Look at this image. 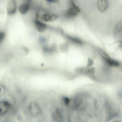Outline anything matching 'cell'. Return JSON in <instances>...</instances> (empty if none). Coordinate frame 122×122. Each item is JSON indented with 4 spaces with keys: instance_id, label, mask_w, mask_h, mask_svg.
<instances>
[{
    "instance_id": "8fae6325",
    "label": "cell",
    "mask_w": 122,
    "mask_h": 122,
    "mask_svg": "<svg viewBox=\"0 0 122 122\" xmlns=\"http://www.w3.org/2000/svg\"><path fill=\"white\" fill-rule=\"evenodd\" d=\"M62 99L64 103L66 105H68L69 104L70 100L68 98L65 97H62Z\"/></svg>"
},
{
    "instance_id": "4fadbf2b",
    "label": "cell",
    "mask_w": 122,
    "mask_h": 122,
    "mask_svg": "<svg viewBox=\"0 0 122 122\" xmlns=\"http://www.w3.org/2000/svg\"><path fill=\"white\" fill-rule=\"evenodd\" d=\"M5 36V33L3 32H0V42L1 43L3 41Z\"/></svg>"
},
{
    "instance_id": "8992f818",
    "label": "cell",
    "mask_w": 122,
    "mask_h": 122,
    "mask_svg": "<svg viewBox=\"0 0 122 122\" xmlns=\"http://www.w3.org/2000/svg\"><path fill=\"white\" fill-rule=\"evenodd\" d=\"M10 104L7 102L2 101L0 103V113L1 115L6 113L8 111L10 107Z\"/></svg>"
},
{
    "instance_id": "52a82bcc",
    "label": "cell",
    "mask_w": 122,
    "mask_h": 122,
    "mask_svg": "<svg viewBox=\"0 0 122 122\" xmlns=\"http://www.w3.org/2000/svg\"><path fill=\"white\" fill-rule=\"evenodd\" d=\"M78 12L72 7L69 8L66 12L65 15L66 17L70 18L77 16Z\"/></svg>"
},
{
    "instance_id": "5bb4252c",
    "label": "cell",
    "mask_w": 122,
    "mask_h": 122,
    "mask_svg": "<svg viewBox=\"0 0 122 122\" xmlns=\"http://www.w3.org/2000/svg\"><path fill=\"white\" fill-rule=\"evenodd\" d=\"M58 0H47L46 1L50 3H53L58 1Z\"/></svg>"
},
{
    "instance_id": "7a4b0ae2",
    "label": "cell",
    "mask_w": 122,
    "mask_h": 122,
    "mask_svg": "<svg viewBox=\"0 0 122 122\" xmlns=\"http://www.w3.org/2000/svg\"><path fill=\"white\" fill-rule=\"evenodd\" d=\"M17 9V4L16 1L14 0H9L6 5V10L7 13L9 15L15 13Z\"/></svg>"
},
{
    "instance_id": "277c9868",
    "label": "cell",
    "mask_w": 122,
    "mask_h": 122,
    "mask_svg": "<svg viewBox=\"0 0 122 122\" xmlns=\"http://www.w3.org/2000/svg\"><path fill=\"white\" fill-rule=\"evenodd\" d=\"M30 7V2L28 0L21 3L19 6L18 10L20 14L24 15L28 11Z\"/></svg>"
},
{
    "instance_id": "3957f363",
    "label": "cell",
    "mask_w": 122,
    "mask_h": 122,
    "mask_svg": "<svg viewBox=\"0 0 122 122\" xmlns=\"http://www.w3.org/2000/svg\"><path fill=\"white\" fill-rule=\"evenodd\" d=\"M56 14L46 13L41 15L39 17L41 20L45 22H52L56 20L58 18Z\"/></svg>"
},
{
    "instance_id": "ba28073f",
    "label": "cell",
    "mask_w": 122,
    "mask_h": 122,
    "mask_svg": "<svg viewBox=\"0 0 122 122\" xmlns=\"http://www.w3.org/2000/svg\"><path fill=\"white\" fill-rule=\"evenodd\" d=\"M34 23L36 28L39 32H42L45 30L46 26L44 23L37 20L35 21Z\"/></svg>"
},
{
    "instance_id": "7c38bea8",
    "label": "cell",
    "mask_w": 122,
    "mask_h": 122,
    "mask_svg": "<svg viewBox=\"0 0 122 122\" xmlns=\"http://www.w3.org/2000/svg\"><path fill=\"white\" fill-rule=\"evenodd\" d=\"M71 5L79 13L80 12V10L79 8L76 5L73 0L71 1Z\"/></svg>"
},
{
    "instance_id": "30bf717a",
    "label": "cell",
    "mask_w": 122,
    "mask_h": 122,
    "mask_svg": "<svg viewBox=\"0 0 122 122\" xmlns=\"http://www.w3.org/2000/svg\"><path fill=\"white\" fill-rule=\"evenodd\" d=\"M122 30V22H120L117 24L115 28L114 32L116 34H118Z\"/></svg>"
},
{
    "instance_id": "9a60e30c",
    "label": "cell",
    "mask_w": 122,
    "mask_h": 122,
    "mask_svg": "<svg viewBox=\"0 0 122 122\" xmlns=\"http://www.w3.org/2000/svg\"><path fill=\"white\" fill-rule=\"evenodd\" d=\"M117 122V121H114V122Z\"/></svg>"
},
{
    "instance_id": "5b68a950",
    "label": "cell",
    "mask_w": 122,
    "mask_h": 122,
    "mask_svg": "<svg viewBox=\"0 0 122 122\" xmlns=\"http://www.w3.org/2000/svg\"><path fill=\"white\" fill-rule=\"evenodd\" d=\"M108 4V1L107 0H98L97 3V8L101 12H104L107 9Z\"/></svg>"
},
{
    "instance_id": "9c48e42d",
    "label": "cell",
    "mask_w": 122,
    "mask_h": 122,
    "mask_svg": "<svg viewBox=\"0 0 122 122\" xmlns=\"http://www.w3.org/2000/svg\"><path fill=\"white\" fill-rule=\"evenodd\" d=\"M66 37L69 40L74 43L79 45L83 44V42L81 40L77 38L66 35Z\"/></svg>"
},
{
    "instance_id": "6da1fadb",
    "label": "cell",
    "mask_w": 122,
    "mask_h": 122,
    "mask_svg": "<svg viewBox=\"0 0 122 122\" xmlns=\"http://www.w3.org/2000/svg\"><path fill=\"white\" fill-rule=\"evenodd\" d=\"M28 111L30 114L33 116H37L40 112V107L38 104L35 102L31 103L28 106Z\"/></svg>"
}]
</instances>
